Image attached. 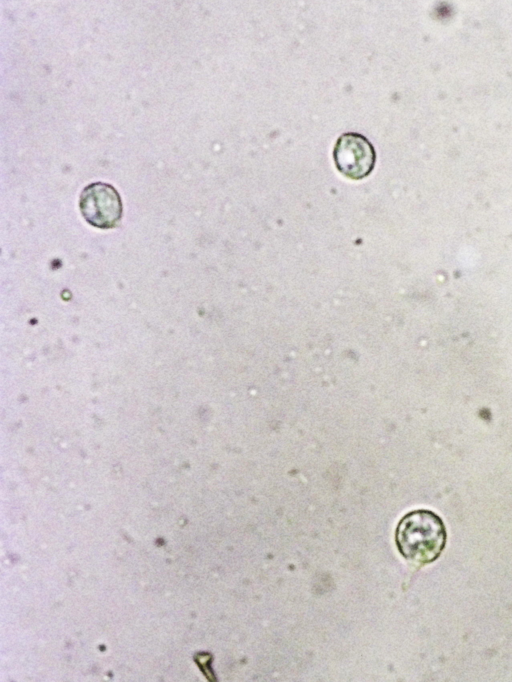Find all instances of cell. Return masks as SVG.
<instances>
[{"mask_svg":"<svg viewBox=\"0 0 512 682\" xmlns=\"http://www.w3.org/2000/svg\"><path fill=\"white\" fill-rule=\"evenodd\" d=\"M396 545L404 558L418 564L435 561L447 539L442 519L433 511L418 509L407 513L396 528Z\"/></svg>","mask_w":512,"mask_h":682,"instance_id":"obj_1","label":"cell"},{"mask_svg":"<svg viewBox=\"0 0 512 682\" xmlns=\"http://www.w3.org/2000/svg\"><path fill=\"white\" fill-rule=\"evenodd\" d=\"M333 159L340 173L350 179L360 180L372 172L376 153L366 137L349 132L338 138L333 150Z\"/></svg>","mask_w":512,"mask_h":682,"instance_id":"obj_3","label":"cell"},{"mask_svg":"<svg viewBox=\"0 0 512 682\" xmlns=\"http://www.w3.org/2000/svg\"><path fill=\"white\" fill-rule=\"evenodd\" d=\"M79 208L84 219L100 229L116 227L123 212L118 191L103 182L91 183L82 190Z\"/></svg>","mask_w":512,"mask_h":682,"instance_id":"obj_2","label":"cell"}]
</instances>
